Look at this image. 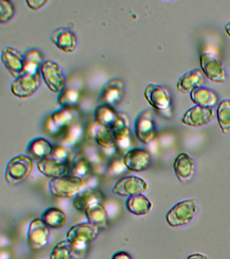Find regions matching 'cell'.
<instances>
[{
	"label": "cell",
	"mask_w": 230,
	"mask_h": 259,
	"mask_svg": "<svg viewBox=\"0 0 230 259\" xmlns=\"http://www.w3.org/2000/svg\"><path fill=\"white\" fill-rule=\"evenodd\" d=\"M135 133L139 141L143 144H149L156 135L154 117L152 111L145 110L136 117L134 123Z\"/></svg>",
	"instance_id": "obj_12"
},
{
	"label": "cell",
	"mask_w": 230,
	"mask_h": 259,
	"mask_svg": "<svg viewBox=\"0 0 230 259\" xmlns=\"http://www.w3.org/2000/svg\"><path fill=\"white\" fill-rule=\"evenodd\" d=\"M145 97L159 116L167 119L172 118V99L166 87L149 84L145 89Z\"/></svg>",
	"instance_id": "obj_2"
},
{
	"label": "cell",
	"mask_w": 230,
	"mask_h": 259,
	"mask_svg": "<svg viewBox=\"0 0 230 259\" xmlns=\"http://www.w3.org/2000/svg\"><path fill=\"white\" fill-rule=\"evenodd\" d=\"M41 219L52 229H61L67 224V216L65 212L56 207L48 208L42 214Z\"/></svg>",
	"instance_id": "obj_27"
},
{
	"label": "cell",
	"mask_w": 230,
	"mask_h": 259,
	"mask_svg": "<svg viewBox=\"0 0 230 259\" xmlns=\"http://www.w3.org/2000/svg\"><path fill=\"white\" fill-rule=\"evenodd\" d=\"M100 229L90 223L74 225L66 234V238L73 246V258L84 259L87 253L88 244L98 238Z\"/></svg>",
	"instance_id": "obj_1"
},
{
	"label": "cell",
	"mask_w": 230,
	"mask_h": 259,
	"mask_svg": "<svg viewBox=\"0 0 230 259\" xmlns=\"http://www.w3.org/2000/svg\"><path fill=\"white\" fill-rule=\"evenodd\" d=\"M86 137L90 145L99 146L103 149L117 150L115 145L114 134L110 127L90 121L86 128Z\"/></svg>",
	"instance_id": "obj_6"
},
{
	"label": "cell",
	"mask_w": 230,
	"mask_h": 259,
	"mask_svg": "<svg viewBox=\"0 0 230 259\" xmlns=\"http://www.w3.org/2000/svg\"><path fill=\"white\" fill-rule=\"evenodd\" d=\"M105 200L104 194L100 190L90 188L80 192L74 198L73 204L78 211L84 212L93 204H104Z\"/></svg>",
	"instance_id": "obj_19"
},
{
	"label": "cell",
	"mask_w": 230,
	"mask_h": 259,
	"mask_svg": "<svg viewBox=\"0 0 230 259\" xmlns=\"http://www.w3.org/2000/svg\"><path fill=\"white\" fill-rule=\"evenodd\" d=\"M41 73L48 88L54 93H61L64 90L66 78L63 70L57 63L52 60L44 62Z\"/></svg>",
	"instance_id": "obj_9"
},
{
	"label": "cell",
	"mask_w": 230,
	"mask_h": 259,
	"mask_svg": "<svg viewBox=\"0 0 230 259\" xmlns=\"http://www.w3.org/2000/svg\"><path fill=\"white\" fill-rule=\"evenodd\" d=\"M24 58H25V68L23 73L35 74V73L41 72V68L44 62L43 57L39 51L35 49L28 50L24 55Z\"/></svg>",
	"instance_id": "obj_30"
},
{
	"label": "cell",
	"mask_w": 230,
	"mask_h": 259,
	"mask_svg": "<svg viewBox=\"0 0 230 259\" xmlns=\"http://www.w3.org/2000/svg\"><path fill=\"white\" fill-rule=\"evenodd\" d=\"M112 259H133L130 253L125 252V251H120L115 253L112 256Z\"/></svg>",
	"instance_id": "obj_39"
},
{
	"label": "cell",
	"mask_w": 230,
	"mask_h": 259,
	"mask_svg": "<svg viewBox=\"0 0 230 259\" xmlns=\"http://www.w3.org/2000/svg\"><path fill=\"white\" fill-rule=\"evenodd\" d=\"M126 208L131 213L137 216H144L149 214L153 208V204L146 196L140 194L128 198L126 202Z\"/></svg>",
	"instance_id": "obj_26"
},
{
	"label": "cell",
	"mask_w": 230,
	"mask_h": 259,
	"mask_svg": "<svg viewBox=\"0 0 230 259\" xmlns=\"http://www.w3.org/2000/svg\"><path fill=\"white\" fill-rule=\"evenodd\" d=\"M92 171L91 164L85 156L78 154L72 159L70 164V175L83 179L88 177Z\"/></svg>",
	"instance_id": "obj_28"
},
{
	"label": "cell",
	"mask_w": 230,
	"mask_h": 259,
	"mask_svg": "<svg viewBox=\"0 0 230 259\" xmlns=\"http://www.w3.org/2000/svg\"><path fill=\"white\" fill-rule=\"evenodd\" d=\"M54 146L43 138H37L30 143L27 148L28 157L39 162L51 157Z\"/></svg>",
	"instance_id": "obj_23"
},
{
	"label": "cell",
	"mask_w": 230,
	"mask_h": 259,
	"mask_svg": "<svg viewBox=\"0 0 230 259\" xmlns=\"http://www.w3.org/2000/svg\"><path fill=\"white\" fill-rule=\"evenodd\" d=\"M175 176L179 182L187 183L193 179L196 169L195 161L187 153L177 155L173 163Z\"/></svg>",
	"instance_id": "obj_18"
},
{
	"label": "cell",
	"mask_w": 230,
	"mask_h": 259,
	"mask_svg": "<svg viewBox=\"0 0 230 259\" xmlns=\"http://www.w3.org/2000/svg\"><path fill=\"white\" fill-rule=\"evenodd\" d=\"M37 167L44 176L53 179L69 175L70 172L69 164L60 163L50 157L37 162Z\"/></svg>",
	"instance_id": "obj_22"
},
{
	"label": "cell",
	"mask_w": 230,
	"mask_h": 259,
	"mask_svg": "<svg viewBox=\"0 0 230 259\" xmlns=\"http://www.w3.org/2000/svg\"><path fill=\"white\" fill-rule=\"evenodd\" d=\"M15 8L11 2L7 0L0 1V22L7 23L15 15Z\"/></svg>",
	"instance_id": "obj_37"
},
{
	"label": "cell",
	"mask_w": 230,
	"mask_h": 259,
	"mask_svg": "<svg viewBox=\"0 0 230 259\" xmlns=\"http://www.w3.org/2000/svg\"><path fill=\"white\" fill-rule=\"evenodd\" d=\"M41 86L40 72L23 73L12 83L13 94L20 98H27L35 94Z\"/></svg>",
	"instance_id": "obj_7"
},
{
	"label": "cell",
	"mask_w": 230,
	"mask_h": 259,
	"mask_svg": "<svg viewBox=\"0 0 230 259\" xmlns=\"http://www.w3.org/2000/svg\"><path fill=\"white\" fill-rule=\"evenodd\" d=\"M198 210L199 208L195 199H188L179 202L167 212V224L173 228L191 224L195 218Z\"/></svg>",
	"instance_id": "obj_3"
},
{
	"label": "cell",
	"mask_w": 230,
	"mask_h": 259,
	"mask_svg": "<svg viewBox=\"0 0 230 259\" xmlns=\"http://www.w3.org/2000/svg\"><path fill=\"white\" fill-rule=\"evenodd\" d=\"M224 29H225V31L226 33H227V35L230 37V20L225 24Z\"/></svg>",
	"instance_id": "obj_41"
},
{
	"label": "cell",
	"mask_w": 230,
	"mask_h": 259,
	"mask_svg": "<svg viewBox=\"0 0 230 259\" xmlns=\"http://www.w3.org/2000/svg\"><path fill=\"white\" fill-rule=\"evenodd\" d=\"M187 259H209V258H208V256H206V255L201 254V253H195V254L190 255V256L189 257H188Z\"/></svg>",
	"instance_id": "obj_40"
},
{
	"label": "cell",
	"mask_w": 230,
	"mask_h": 259,
	"mask_svg": "<svg viewBox=\"0 0 230 259\" xmlns=\"http://www.w3.org/2000/svg\"><path fill=\"white\" fill-rule=\"evenodd\" d=\"M148 188V184L142 178L136 176H124L121 178L113 188L114 194L126 197L143 194Z\"/></svg>",
	"instance_id": "obj_11"
},
{
	"label": "cell",
	"mask_w": 230,
	"mask_h": 259,
	"mask_svg": "<svg viewBox=\"0 0 230 259\" xmlns=\"http://www.w3.org/2000/svg\"><path fill=\"white\" fill-rule=\"evenodd\" d=\"M2 62L8 70L16 78L23 72L25 68L24 56L15 48L6 47L2 51Z\"/></svg>",
	"instance_id": "obj_17"
},
{
	"label": "cell",
	"mask_w": 230,
	"mask_h": 259,
	"mask_svg": "<svg viewBox=\"0 0 230 259\" xmlns=\"http://www.w3.org/2000/svg\"><path fill=\"white\" fill-rule=\"evenodd\" d=\"M51 38L54 44L64 52L72 53L77 48V38L68 28H57L52 32Z\"/></svg>",
	"instance_id": "obj_20"
},
{
	"label": "cell",
	"mask_w": 230,
	"mask_h": 259,
	"mask_svg": "<svg viewBox=\"0 0 230 259\" xmlns=\"http://www.w3.org/2000/svg\"><path fill=\"white\" fill-rule=\"evenodd\" d=\"M218 123L223 135L230 132V99L220 101L217 109Z\"/></svg>",
	"instance_id": "obj_31"
},
{
	"label": "cell",
	"mask_w": 230,
	"mask_h": 259,
	"mask_svg": "<svg viewBox=\"0 0 230 259\" xmlns=\"http://www.w3.org/2000/svg\"><path fill=\"white\" fill-rule=\"evenodd\" d=\"M120 117V113H117L114 108L108 105H100L95 111V118L100 124L106 125L112 128Z\"/></svg>",
	"instance_id": "obj_29"
},
{
	"label": "cell",
	"mask_w": 230,
	"mask_h": 259,
	"mask_svg": "<svg viewBox=\"0 0 230 259\" xmlns=\"http://www.w3.org/2000/svg\"><path fill=\"white\" fill-rule=\"evenodd\" d=\"M129 171L124 161V156H115L108 167V174L110 177L120 178Z\"/></svg>",
	"instance_id": "obj_35"
},
{
	"label": "cell",
	"mask_w": 230,
	"mask_h": 259,
	"mask_svg": "<svg viewBox=\"0 0 230 259\" xmlns=\"http://www.w3.org/2000/svg\"><path fill=\"white\" fill-rule=\"evenodd\" d=\"M124 161L129 171L139 173L149 169L151 163V157L146 150L132 149L125 154Z\"/></svg>",
	"instance_id": "obj_15"
},
{
	"label": "cell",
	"mask_w": 230,
	"mask_h": 259,
	"mask_svg": "<svg viewBox=\"0 0 230 259\" xmlns=\"http://www.w3.org/2000/svg\"><path fill=\"white\" fill-rule=\"evenodd\" d=\"M33 160L24 155L13 158L8 163L5 178L11 185H18L29 178L33 171Z\"/></svg>",
	"instance_id": "obj_4"
},
{
	"label": "cell",
	"mask_w": 230,
	"mask_h": 259,
	"mask_svg": "<svg viewBox=\"0 0 230 259\" xmlns=\"http://www.w3.org/2000/svg\"><path fill=\"white\" fill-rule=\"evenodd\" d=\"M192 101L196 105L205 107H215L218 103V96L211 89L201 87L195 89L191 93Z\"/></svg>",
	"instance_id": "obj_25"
},
{
	"label": "cell",
	"mask_w": 230,
	"mask_h": 259,
	"mask_svg": "<svg viewBox=\"0 0 230 259\" xmlns=\"http://www.w3.org/2000/svg\"><path fill=\"white\" fill-rule=\"evenodd\" d=\"M205 82L203 72L199 69H194L185 73L177 80L176 87L179 93L183 94L191 93L195 89L199 88Z\"/></svg>",
	"instance_id": "obj_21"
},
{
	"label": "cell",
	"mask_w": 230,
	"mask_h": 259,
	"mask_svg": "<svg viewBox=\"0 0 230 259\" xmlns=\"http://www.w3.org/2000/svg\"><path fill=\"white\" fill-rule=\"evenodd\" d=\"M80 101V93L75 89H67L60 93L58 103L63 108L75 109Z\"/></svg>",
	"instance_id": "obj_32"
},
{
	"label": "cell",
	"mask_w": 230,
	"mask_h": 259,
	"mask_svg": "<svg viewBox=\"0 0 230 259\" xmlns=\"http://www.w3.org/2000/svg\"><path fill=\"white\" fill-rule=\"evenodd\" d=\"M88 223L98 227L100 230L108 228V214L104 204H93L84 212Z\"/></svg>",
	"instance_id": "obj_24"
},
{
	"label": "cell",
	"mask_w": 230,
	"mask_h": 259,
	"mask_svg": "<svg viewBox=\"0 0 230 259\" xmlns=\"http://www.w3.org/2000/svg\"><path fill=\"white\" fill-rule=\"evenodd\" d=\"M200 64L204 74L212 82H225L227 77L225 67L215 55L209 52L203 53L200 57Z\"/></svg>",
	"instance_id": "obj_8"
},
{
	"label": "cell",
	"mask_w": 230,
	"mask_h": 259,
	"mask_svg": "<svg viewBox=\"0 0 230 259\" xmlns=\"http://www.w3.org/2000/svg\"><path fill=\"white\" fill-rule=\"evenodd\" d=\"M79 113L75 109L62 108L52 113L48 120V127L50 132L68 130L77 123Z\"/></svg>",
	"instance_id": "obj_13"
},
{
	"label": "cell",
	"mask_w": 230,
	"mask_h": 259,
	"mask_svg": "<svg viewBox=\"0 0 230 259\" xmlns=\"http://www.w3.org/2000/svg\"><path fill=\"white\" fill-rule=\"evenodd\" d=\"M52 159L60 163L71 164V154L68 151V148L62 145H56L54 146L53 151L51 155Z\"/></svg>",
	"instance_id": "obj_36"
},
{
	"label": "cell",
	"mask_w": 230,
	"mask_h": 259,
	"mask_svg": "<svg viewBox=\"0 0 230 259\" xmlns=\"http://www.w3.org/2000/svg\"><path fill=\"white\" fill-rule=\"evenodd\" d=\"M83 135V130L79 123H76L67 130L65 136L62 141V145L66 148L74 147Z\"/></svg>",
	"instance_id": "obj_34"
},
{
	"label": "cell",
	"mask_w": 230,
	"mask_h": 259,
	"mask_svg": "<svg viewBox=\"0 0 230 259\" xmlns=\"http://www.w3.org/2000/svg\"><path fill=\"white\" fill-rule=\"evenodd\" d=\"M74 249L71 243L68 240L62 241L52 250L50 259H72Z\"/></svg>",
	"instance_id": "obj_33"
},
{
	"label": "cell",
	"mask_w": 230,
	"mask_h": 259,
	"mask_svg": "<svg viewBox=\"0 0 230 259\" xmlns=\"http://www.w3.org/2000/svg\"><path fill=\"white\" fill-rule=\"evenodd\" d=\"M215 117L213 109L195 105L186 111L181 122L191 127H202L208 124Z\"/></svg>",
	"instance_id": "obj_14"
},
{
	"label": "cell",
	"mask_w": 230,
	"mask_h": 259,
	"mask_svg": "<svg viewBox=\"0 0 230 259\" xmlns=\"http://www.w3.org/2000/svg\"><path fill=\"white\" fill-rule=\"evenodd\" d=\"M26 2H27L29 7L34 10L41 9L48 3L47 0H28Z\"/></svg>",
	"instance_id": "obj_38"
},
{
	"label": "cell",
	"mask_w": 230,
	"mask_h": 259,
	"mask_svg": "<svg viewBox=\"0 0 230 259\" xmlns=\"http://www.w3.org/2000/svg\"><path fill=\"white\" fill-rule=\"evenodd\" d=\"M83 180L72 175L54 178L49 184L50 192L56 197L69 198L76 196L83 187Z\"/></svg>",
	"instance_id": "obj_5"
},
{
	"label": "cell",
	"mask_w": 230,
	"mask_h": 259,
	"mask_svg": "<svg viewBox=\"0 0 230 259\" xmlns=\"http://www.w3.org/2000/svg\"><path fill=\"white\" fill-rule=\"evenodd\" d=\"M50 238V228L42 219H35L30 223L27 241L32 250H39L43 248L48 244Z\"/></svg>",
	"instance_id": "obj_10"
},
{
	"label": "cell",
	"mask_w": 230,
	"mask_h": 259,
	"mask_svg": "<svg viewBox=\"0 0 230 259\" xmlns=\"http://www.w3.org/2000/svg\"><path fill=\"white\" fill-rule=\"evenodd\" d=\"M124 94V84L118 79L111 80L104 87L100 98L101 105L114 108L122 100Z\"/></svg>",
	"instance_id": "obj_16"
}]
</instances>
